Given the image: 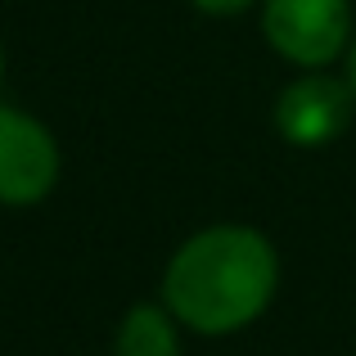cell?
I'll list each match as a JSON object with an SVG mask.
<instances>
[{"mask_svg":"<svg viewBox=\"0 0 356 356\" xmlns=\"http://www.w3.org/2000/svg\"><path fill=\"white\" fill-rule=\"evenodd\" d=\"M280 293V252L257 226L217 221L176 243L158 298L199 339H230L257 325Z\"/></svg>","mask_w":356,"mask_h":356,"instance_id":"obj_1","label":"cell"},{"mask_svg":"<svg viewBox=\"0 0 356 356\" xmlns=\"http://www.w3.org/2000/svg\"><path fill=\"white\" fill-rule=\"evenodd\" d=\"M181 321L158 302H131L113 330V356H181Z\"/></svg>","mask_w":356,"mask_h":356,"instance_id":"obj_5","label":"cell"},{"mask_svg":"<svg viewBox=\"0 0 356 356\" xmlns=\"http://www.w3.org/2000/svg\"><path fill=\"white\" fill-rule=\"evenodd\" d=\"M63 172L59 140L36 113L0 104V208H36Z\"/></svg>","mask_w":356,"mask_h":356,"instance_id":"obj_3","label":"cell"},{"mask_svg":"<svg viewBox=\"0 0 356 356\" xmlns=\"http://www.w3.org/2000/svg\"><path fill=\"white\" fill-rule=\"evenodd\" d=\"M343 59H348V86L356 90V36H352V45H348V54H343Z\"/></svg>","mask_w":356,"mask_h":356,"instance_id":"obj_7","label":"cell"},{"mask_svg":"<svg viewBox=\"0 0 356 356\" xmlns=\"http://www.w3.org/2000/svg\"><path fill=\"white\" fill-rule=\"evenodd\" d=\"M261 36L293 68H330L356 36L352 0H261Z\"/></svg>","mask_w":356,"mask_h":356,"instance_id":"obj_2","label":"cell"},{"mask_svg":"<svg viewBox=\"0 0 356 356\" xmlns=\"http://www.w3.org/2000/svg\"><path fill=\"white\" fill-rule=\"evenodd\" d=\"M0 77H5V45H0Z\"/></svg>","mask_w":356,"mask_h":356,"instance_id":"obj_8","label":"cell"},{"mask_svg":"<svg viewBox=\"0 0 356 356\" xmlns=\"http://www.w3.org/2000/svg\"><path fill=\"white\" fill-rule=\"evenodd\" d=\"M356 90L348 77H330L325 68L293 77L275 95V136L293 149H325L352 127Z\"/></svg>","mask_w":356,"mask_h":356,"instance_id":"obj_4","label":"cell"},{"mask_svg":"<svg viewBox=\"0 0 356 356\" xmlns=\"http://www.w3.org/2000/svg\"><path fill=\"white\" fill-rule=\"evenodd\" d=\"M190 5L208 18H239V14H248L252 5H261V0H190Z\"/></svg>","mask_w":356,"mask_h":356,"instance_id":"obj_6","label":"cell"}]
</instances>
